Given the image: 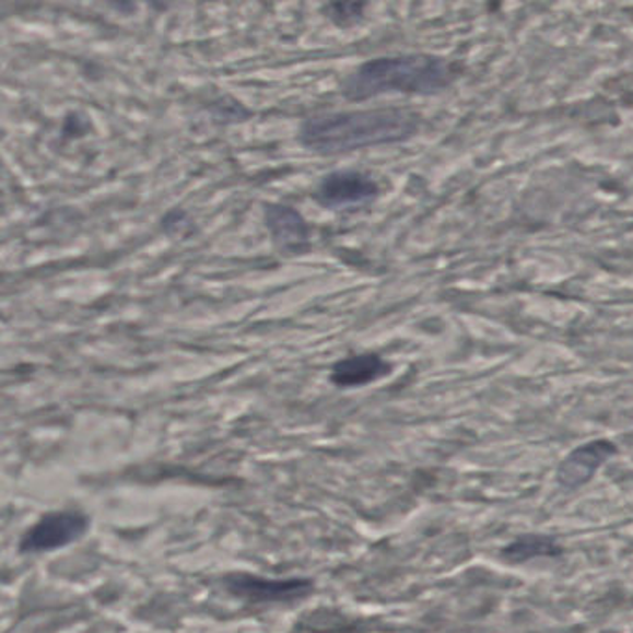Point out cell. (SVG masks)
<instances>
[{
  "instance_id": "6da1fadb",
  "label": "cell",
  "mask_w": 633,
  "mask_h": 633,
  "mask_svg": "<svg viewBox=\"0 0 633 633\" xmlns=\"http://www.w3.org/2000/svg\"><path fill=\"white\" fill-rule=\"evenodd\" d=\"M419 129V114L406 108L331 112L305 119L300 129V143L314 153H350L403 142Z\"/></svg>"
},
{
  "instance_id": "7a4b0ae2",
  "label": "cell",
  "mask_w": 633,
  "mask_h": 633,
  "mask_svg": "<svg viewBox=\"0 0 633 633\" xmlns=\"http://www.w3.org/2000/svg\"><path fill=\"white\" fill-rule=\"evenodd\" d=\"M454 77V66L438 56H382L359 66L345 79L342 93L350 101H364L385 93L431 95L448 87Z\"/></svg>"
},
{
  "instance_id": "3957f363",
  "label": "cell",
  "mask_w": 633,
  "mask_h": 633,
  "mask_svg": "<svg viewBox=\"0 0 633 633\" xmlns=\"http://www.w3.org/2000/svg\"><path fill=\"white\" fill-rule=\"evenodd\" d=\"M87 517L74 511H56L39 518L32 528L21 537V552H50L79 541L87 529Z\"/></svg>"
},
{
  "instance_id": "277c9868",
  "label": "cell",
  "mask_w": 633,
  "mask_h": 633,
  "mask_svg": "<svg viewBox=\"0 0 633 633\" xmlns=\"http://www.w3.org/2000/svg\"><path fill=\"white\" fill-rule=\"evenodd\" d=\"M379 196V185L363 172H332L320 180L316 188V201L326 209H344L368 204Z\"/></svg>"
},
{
  "instance_id": "5b68a950",
  "label": "cell",
  "mask_w": 633,
  "mask_h": 633,
  "mask_svg": "<svg viewBox=\"0 0 633 633\" xmlns=\"http://www.w3.org/2000/svg\"><path fill=\"white\" fill-rule=\"evenodd\" d=\"M225 582L233 595L249 602H290L307 597L313 590L310 579H265L251 574H234Z\"/></svg>"
},
{
  "instance_id": "8992f818",
  "label": "cell",
  "mask_w": 633,
  "mask_h": 633,
  "mask_svg": "<svg viewBox=\"0 0 633 633\" xmlns=\"http://www.w3.org/2000/svg\"><path fill=\"white\" fill-rule=\"evenodd\" d=\"M617 454V446L609 441H593L574 449L558 470V481L566 489H576L595 476L598 467Z\"/></svg>"
},
{
  "instance_id": "52a82bcc",
  "label": "cell",
  "mask_w": 633,
  "mask_h": 633,
  "mask_svg": "<svg viewBox=\"0 0 633 633\" xmlns=\"http://www.w3.org/2000/svg\"><path fill=\"white\" fill-rule=\"evenodd\" d=\"M266 228L284 251L300 253L308 246L310 227L297 210L286 204H268L265 210Z\"/></svg>"
},
{
  "instance_id": "ba28073f",
  "label": "cell",
  "mask_w": 633,
  "mask_h": 633,
  "mask_svg": "<svg viewBox=\"0 0 633 633\" xmlns=\"http://www.w3.org/2000/svg\"><path fill=\"white\" fill-rule=\"evenodd\" d=\"M392 366L377 353H361L342 359L332 368L331 382L337 387H363L390 374Z\"/></svg>"
},
{
  "instance_id": "9c48e42d",
  "label": "cell",
  "mask_w": 633,
  "mask_h": 633,
  "mask_svg": "<svg viewBox=\"0 0 633 633\" xmlns=\"http://www.w3.org/2000/svg\"><path fill=\"white\" fill-rule=\"evenodd\" d=\"M561 550L558 544L548 539V537L528 536L520 537L517 541L505 548L502 555L505 560L513 561V563H520V561L531 560V558H539V555H558Z\"/></svg>"
},
{
  "instance_id": "30bf717a",
  "label": "cell",
  "mask_w": 633,
  "mask_h": 633,
  "mask_svg": "<svg viewBox=\"0 0 633 633\" xmlns=\"http://www.w3.org/2000/svg\"><path fill=\"white\" fill-rule=\"evenodd\" d=\"M366 4H357V2H335V4H327V17L331 19L332 23L339 26H348L355 23L361 15H363Z\"/></svg>"
}]
</instances>
